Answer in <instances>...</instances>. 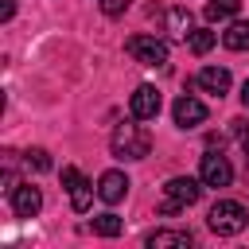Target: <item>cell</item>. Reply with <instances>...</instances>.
I'll return each mask as SVG.
<instances>
[{"label": "cell", "instance_id": "16", "mask_svg": "<svg viewBox=\"0 0 249 249\" xmlns=\"http://www.w3.org/2000/svg\"><path fill=\"white\" fill-rule=\"evenodd\" d=\"M121 230H124V222L117 214H97L93 218V233H101V237H117Z\"/></svg>", "mask_w": 249, "mask_h": 249}, {"label": "cell", "instance_id": "22", "mask_svg": "<svg viewBox=\"0 0 249 249\" xmlns=\"http://www.w3.org/2000/svg\"><path fill=\"white\" fill-rule=\"evenodd\" d=\"M241 101L249 105V78H245V86H241Z\"/></svg>", "mask_w": 249, "mask_h": 249}, {"label": "cell", "instance_id": "14", "mask_svg": "<svg viewBox=\"0 0 249 249\" xmlns=\"http://www.w3.org/2000/svg\"><path fill=\"white\" fill-rule=\"evenodd\" d=\"M222 43L230 51H249V19H233L226 31H222Z\"/></svg>", "mask_w": 249, "mask_h": 249}, {"label": "cell", "instance_id": "7", "mask_svg": "<svg viewBox=\"0 0 249 249\" xmlns=\"http://www.w3.org/2000/svg\"><path fill=\"white\" fill-rule=\"evenodd\" d=\"M202 179H191V175H175V179H167L163 183V195L167 198H175L179 206H195L198 202V195H202Z\"/></svg>", "mask_w": 249, "mask_h": 249}, {"label": "cell", "instance_id": "9", "mask_svg": "<svg viewBox=\"0 0 249 249\" xmlns=\"http://www.w3.org/2000/svg\"><path fill=\"white\" fill-rule=\"evenodd\" d=\"M163 31H167V39L187 43V39H191V31H195L191 8H167V12H163Z\"/></svg>", "mask_w": 249, "mask_h": 249}, {"label": "cell", "instance_id": "12", "mask_svg": "<svg viewBox=\"0 0 249 249\" xmlns=\"http://www.w3.org/2000/svg\"><path fill=\"white\" fill-rule=\"evenodd\" d=\"M195 237H191V230H156V233H148L144 237V245L148 249H187Z\"/></svg>", "mask_w": 249, "mask_h": 249}, {"label": "cell", "instance_id": "19", "mask_svg": "<svg viewBox=\"0 0 249 249\" xmlns=\"http://www.w3.org/2000/svg\"><path fill=\"white\" fill-rule=\"evenodd\" d=\"M128 4L132 0H101V12L105 16H121V12H128Z\"/></svg>", "mask_w": 249, "mask_h": 249}, {"label": "cell", "instance_id": "21", "mask_svg": "<svg viewBox=\"0 0 249 249\" xmlns=\"http://www.w3.org/2000/svg\"><path fill=\"white\" fill-rule=\"evenodd\" d=\"M16 16V0H0V23H8Z\"/></svg>", "mask_w": 249, "mask_h": 249}, {"label": "cell", "instance_id": "20", "mask_svg": "<svg viewBox=\"0 0 249 249\" xmlns=\"http://www.w3.org/2000/svg\"><path fill=\"white\" fill-rule=\"evenodd\" d=\"M233 132H237V140H241V148L249 156V121H233Z\"/></svg>", "mask_w": 249, "mask_h": 249}, {"label": "cell", "instance_id": "3", "mask_svg": "<svg viewBox=\"0 0 249 249\" xmlns=\"http://www.w3.org/2000/svg\"><path fill=\"white\" fill-rule=\"evenodd\" d=\"M124 51L140 62V66H167V43L156 35H132L124 43Z\"/></svg>", "mask_w": 249, "mask_h": 249}, {"label": "cell", "instance_id": "4", "mask_svg": "<svg viewBox=\"0 0 249 249\" xmlns=\"http://www.w3.org/2000/svg\"><path fill=\"white\" fill-rule=\"evenodd\" d=\"M62 187L70 191V206H74L78 214H86L89 202H93V183H89L78 167H62Z\"/></svg>", "mask_w": 249, "mask_h": 249}, {"label": "cell", "instance_id": "5", "mask_svg": "<svg viewBox=\"0 0 249 249\" xmlns=\"http://www.w3.org/2000/svg\"><path fill=\"white\" fill-rule=\"evenodd\" d=\"M198 179H202L206 187H230L233 167H230V160H226V156L206 152V156H202V163H198Z\"/></svg>", "mask_w": 249, "mask_h": 249}, {"label": "cell", "instance_id": "2", "mask_svg": "<svg viewBox=\"0 0 249 249\" xmlns=\"http://www.w3.org/2000/svg\"><path fill=\"white\" fill-rule=\"evenodd\" d=\"M152 152V136L140 124H117L113 132V156L117 160H144Z\"/></svg>", "mask_w": 249, "mask_h": 249}, {"label": "cell", "instance_id": "18", "mask_svg": "<svg viewBox=\"0 0 249 249\" xmlns=\"http://www.w3.org/2000/svg\"><path fill=\"white\" fill-rule=\"evenodd\" d=\"M27 167H35V171H51V152H47V148H31V152H27Z\"/></svg>", "mask_w": 249, "mask_h": 249}, {"label": "cell", "instance_id": "13", "mask_svg": "<svg viewBox=\"0 0 249 249\" xmlns=\"http://www.w3.org/2000/svg\"><path fill=\"white\" fill-rule=\"evenodd\" d=\"M198 86H202L206 93L222 97V93H230V70H226V66H202V70H198Z\"/></svg>", "mask_w": 249, "mask_h": 249}, {"label": "cell", "instance_id": "10", "mask_svg": "<svg viewBox=\"0 0 249 249\" xmlns=\"http://www.w3.org/2000/svg\"><path fill=\"white\" fill-rule=\"evenodd\" d=\"M124 195H128V175H124V171H105V175L97 179V198H101V202L117 206Z\"/></svg>", "mask_w": 249, "mask_h": 249}, {"label": "cell", "instance_id": "8", "mask_svg": "<svg viewBox=\"0 0 249 249\" xmlns=\"http://www.w3.org/2000/svg\"><path fill=\"white\" fill-rule=\"evenodd\" d=\"M171 117H175V124H179V128H195V124H202V121H206V105H202L198 97L183 93V97L171 105Z\"/></svg>", "mask_w": 249, "mask_h": 249}, {"label": "cell", "instance_id": "15", "mask_svg": "<svg viewBox=\"0 0 249 249\" xmlns=\"http://www.w3.org/2000/svg\"><path fill=\"white\" fill-rule=\"evenodd\" d=\"M241 8V0H206V19L218 23V19H233Z\"/></svg>", "mask_w": 249, "mask_h": 249}, {"label": "cell", "instance_id": "11", "mask_svg": "<svg viewBox=\"0 0 249 249\" xmlns=\"http://www.w3.org/2000/svg\"><path fill=\"white\" fill-rule=\"evenodd\" d=\"M12 210H16V218H35V214L43 210V195H39V187H31V183L16 187V191H12Z\"/></svg>", "mask_w": 249, "mask_h": 249}, {"label": "cell", "instance_id": "1", "mask_svg": "<svg viewBox=\"0 0 249 249\" xmlns=\"http://www.w3.org/2000/svg\"><path fill=\"white\" fill-rule=\"evenodd\" d=\"M206 226H210L218 237H233V233H241V230L249 226V214H245L241 202H233V198H218V202L210 206V214H206Z\"/></svg>", "mask_w": 249, "mask_h": 249}, {"label": "cell", "instance_id": "6", "mask_svg": "<svg viewBox=\"0 0 249 249\" xmlns=\"http://www.w3.org/2000/svg\"><path fill=\"white\" fill-rule=\"evenodd\" d=\"M160 105H163V101H160V89H156V86H136L132 97H128V109H132L136 121H156Z\"/></svg>", "mask_w": 249, "mask_h": 249}, {"label": "cell", "instance_id": "17", "mask_svg": "<svg viewBox=\"0 0 249 249\" xmlns=\"http://www.w3.org/2000/svg\"><path fill=\"white\" fill-rule=\"evenodd\" d=\"M214 39H218V35H214V31H210V27H195V31H191V39H187V43H191V51H195V54H206V51H210V47H214Z\"/></svg>", "mask_w": 249, "mask_h": 249}]
</instances>
